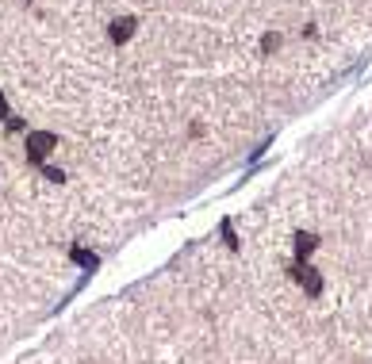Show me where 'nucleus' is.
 <instances>
[{"instance_id":"nucleus-1","label":"nucleus","mask_w":372,"mask_h":364,"mask_svg":"<svg viewBox=\"0 0 372 364\" xmlns=\"http://www.w3.org/2000/svg\"><path fill=\"white\" fill-rule=\"evenodd\" d=\"M54 146H58V138H54L50 131H31L27 134V158L31 161H46V154Z\"/></svg>"},{"instance_id":"nucleus-2","label":"nucleus","mask_w":372,"mask_h":364,"mask_svg":"<svg viewBox=\"0 0 372 364\" xmlns=\"http://www.w3.org/2000/svg\"><path fill=\"white\" fill-rule=\"evenodd\" d=\"M134 35V19L131 16H123V19H116V24H112V39L116 42H127Z\"/></svg>"},{"instance_id":"nucleus-3","label":"nucleus","mask_w":372,"mask_h":364,"mask_svg":"<svg viewBox=\"0 0 372 364\" xmlns=\"http://www.w3.org/2000/svg\"><path fill=\"white\" fill-rule=\"evenodd\" d=\"M299 284H303L311 295H319V291H323V280H319V273H315V269H299Z\"/></svg>"},{"instance_id":"nucleus-4","label":"nucleus","mask_w":372,"mask_h":364,"mask_svg":"<svg viewBox=\"0 0 372 364\" xmlns=\"http://www.w3.org/2000/svg\"><path fill=\"white\" fill-rule=\"evenodd\" d=\"M315 242H319L315 234H299V238H296V253H299V257H307V253L315 249Z\"/></svg>"},{"instance_id":"nucleus-5","label":"nucleus","mask_w":372,"mask_h":364,"mask_svg":"<svg viewBox=\"0 0 372 364\" xmlns=\"http://www.w3.org/2000/svg\"><path fill=\"white\" fill-rule=\"evenodd\" d=\"M73 261H77V265H85V269H96V257L85 253V249H73Z\"/></svg>"},{"instance_id":"nucleus-6","label":"nucleus","mask_w":372,"mask_h":364,"mask_svg":"<svg viewBox=\"0 0 372 364\" xmlns=\"http://www.w3.org/2000/svg\"><path fill=\"white\" fill-rule=\"evenodd\" d=\"M46 181H54V184H62L66 176H62V169H46Z\"/></svg>"},{"instance_id":"nucleus-7","label":"nucleus","mask_w":372,"mask_h":364,"mask_svg":"<svg viewBox=\"0 0 372 364\" xmlns=\"http://www.w3.org/2000/svg\"><path fill=\"white\" fill-rule=\"evenodd\" d=\"M0 119H8V100L0 96Z\"/></svg>"}]
</instances>
